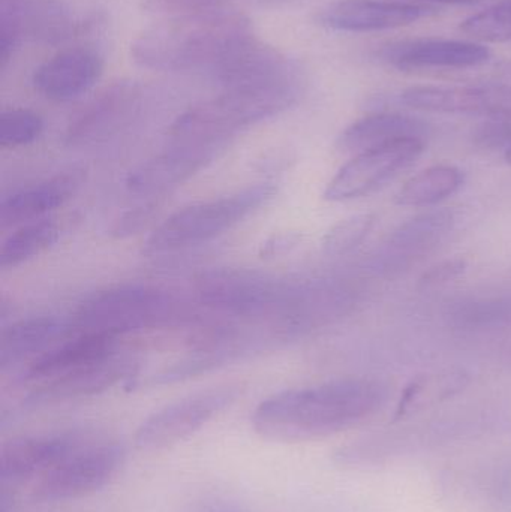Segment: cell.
I'll use <instances>...</instances> for the list:
<instances>
[{"mask_svg": "<svg viewBox=\"0 0 511 512\" xmlns=\"http://www.w3.org/2000/svg\"><path fill=\"white\" fill-rule=\"evenodd\" d=\"M389 397L383 382L347 378L273 394L252 414V427L273 442L327 438L377 414Z\"/></svg>", "mask_w": 511, "mask_h": 512, "instance_id": "6da1fadb", "label": "cell"}, {"mask_svg": "<svg viewBox=\"0 0 511 512\" xmlns=\"http://www.w3.org/2000/svg\"><path fill=\"white\" fill-rule=\"evenodd\" d=\"M254 38L251 20L224 6L191 9L147 27L132 44V59L158 72H210Z\"/></svg>", "mask_w": 511, "mask_h": 512, "instance_id": "7a4b0ae2", "label": "cell"}, {"mask_svg": "<svg viewBox=\"0 0 511 512\" xmlns=\"http://www.w3.org/2000/svg\"><path fill=\"white\" fill-rule=\"evenodd\" d=\"M195 289L206 309L236 318L273 319L288 336L302 318L308 282L246 268H215L197 277Z\"/></svg>", "mask_w": 511, "mask_h": 512, "instance_id": "3957f363", "label": "cell"}, {"mask_svg": "<svg viewBox=\"0 0 511 512\" xmlns=\"http://www.w3.org/2000/svg\"><path fill=\"white\" fill-rule=\"evenodd\" d=\"M194 318L179 298L152 286L125 285L95 292L78 304L71 319L77 333L125 336L185 324Z\"/></svg>", "mask_w": 511, "mask_h": 512, "instance_id": "277c9868", "label": "cell"}, {"mask_svg": "<svg viewBox=\"0 0 511 512\" xmlns=\"http://www.w3.org/2000/svg\"><path fill=\"white\" fill-rule=\"evenodd\" d=\"M125 462V448L107 436L71 432L62 453L30 486L41 504L75 501L104 489Z\"/></svg>", "mask_w": 511, "mask_h": 512, "instance_id": "5b68a950", "label": "cell"}, {"mask_svg": "<svg viewBox=\"0 0 511 512\" xmlns=\"http://www.w3.org/2000/svg\"><path fill=\"white\" fill-rule=\"evenodd\" d=\"M278 188L260 183L227 197L201 201L168 216L147 240V254H173L218 239L266 206Z\"/></svg>", "mask_w": 511, "mask_h": 512, "instance_id": "8992f818", "label": "cell"}, {"mask_svg": "<svg viewBox=\"0 0 511 512\" xmlns=\"http://www.w3.org/2000/svg\"><path fill=\"white\" fill-rule=\"evenodd\" d=\"M239 393V388L225 385L176 400L153 412L141 423L135 435V444L144 451L173 447L215 420L236 402Z\"/></svg>", "mask_w": 511, "mask_h": 512, "instance_id": "52a82bcc", "label": "cell"}, {"mask_svg": "<svg viewBox=\"0 0 511 512\" xmlns=\"http://www.w3.org/2000/svg\"><path fill=\"white\" fill-rule=\"evenodd\" d=\"M77 32V21L62 0H0V68L8 65L21 39L59 45Z\"/></svg>", "mask_w": 511, "mask_h": 512, "instance_id": "ba28073f", "label": "cell"}, {"mask_svg": "<svg viewBox=\"0 0 511 512\" xmlns=\"http://www.w3.org/2000/svg\"><path fill=\"white\" fill-rule=\"evenodd\" d=\"M425 146V140H405L354 155L327 183L324 200L347 203L378 191L410 168L425 152Z\"/></svg>", "mask_w": 511, "mask_h": 512, "instance_id": "9c48e42d", "label": "cell"}, {"mask_svg": "<svg viewBox=\"0 0 511 512\" xmlns=\"http://www.w3.org/2000/svg\"><path fill=\"white\" fill-rule=\"evenodd\" d=\"M227 149V144L170 141L164 152L128 174L126 189L140 197H158L188 182Z\"/></svg>", "mask_w": 511, "mask_h": 512, "instance_id": "30bf717a", "label": "cell"}, {"mask_svg": "<svg viewBox=\"0 0 511 512\" xmlns=\"http://www.w3.org/2000/svg\"><path fill=\"white\" fill-rule=\"evenodd\" d=\"M452 209L431 210L399 225L371 259L372 270L384 277L398 276L434 252L455 228Z\"/></svg>", "mask_w": 511, "mask_h": 512, "instance_id": "8fae6325", "label": "cell"}, {"mask_svg": "<svg viewBox=\"0 0 511 512\" xmlns=\"http://www.w3.org/2000/svg\"><path fill=\"white\" fill-rule=\"evenodd\" d=\"M140 102L137 84H114L71 120L65 132L66 146L81 149L105 143L132 122Z\"/></svg>", "mask_w": 511, "mask_h": 512, "instance_id": "7c38bea8", "label": "cell"}, {"mask_svg": "<svg viewBox=\"0 0 511 512\" xmlns=\"http://www.w3.org/2000/svg\"><path fill=\"white\" fill-rule=\"evenodd\" d=\"M401 102L417 111L511 119V84L416 86L402 92Z\"/></svg>", "mask_w": 511, "mask_h": 512, "instance_id": "4fadbf2b", "label": "cell"}, {"mask_svg": "<svg viewBox=\"0 0 511 512\" xmlns=\"http://www.w3.org/2000/svg\"><path fill=\"white\" fill-rule=\"evenodd\" d=\"M435 12L434 6L401 0H338L321 9L317 21L333 32L369 33L410 26Z\"/></svg>", "mask_w": 511, "mask_h": 512, "instance_id": "5bb4252c", "label": "cell"}, {"mask_svg": "<svg viewBox=\"0 0 511 512\" xmlns=\"http://www.w3.org/2000/svg\"><path fill=\"white\" fill-rule=\"evenodd\" d=\"M138 363L119 354L98 363L80 367L42 384L33 385L24 403L29 406L68 402L105 393L119 384L132 385L137 378Z\"/></svg>", "mask_w": 511, "mask_h": 512, "instance_id": "9a60e30c", "label": "cell"}, {"mask_svg": "<svg viewBox=\"0 0 511 512\" xmlns=\"http://www.w3.org/2000/svg\"><path fill=\"white\" fill-rule=\"evenodd\" d=\"M378 56L386 65L407 72L476 68L485 65L492 54L488 47L477 42L420 38L387 45Z\"/></svg>", "mask_w": 511, "mask_h": 512, "instance_id": "2e32d148", "label": "cell"}, {"mask_svg": "<svg viewBox=\"0 0 511 512\" xmlns=\"http://www.w3.org/2000/svg\"><path fill=\"white\" fill-rule=\"evenodd\" d=\"M102 71L104 60L95 48H66L35 69L33 87L50 101H74L98 83Z\"/></svg>", "mask_w": 511, "mask_h": 512, "instance_id": "e0dca14e", "label": "cell"}, {"mask_svg": "<svg viewBox=\"0 0 511 512\" xmlns=\"http://www.w3.org/2000/svg\"><path fill=\"white\" fill-rule=\"evenodd\" d=\"M117 337L98 333H77L30 361L23 381L38 385L80 367L105 360L117 354Z\"/></svg>", "mask_w": 511, "mask_h": 512, "instance_id": "ac0fdd59", "label": "cell"}, {"mask_svg": "<svg viewBox=\"0 0 511 512\" xmlns=\"http://www.w3.org/2000/svg\"><path fill=\"white\" fill-rule=\"evenodd\" d=\"M429 125L419 117L401 113H377L351 123L336 141V149L345 155L390 146L405 140H425Z\"/></svg>", "mask_w": 511, "mask_h": 512, "instance_id": "d6986e66", "label": "cell"}, {"mask_svg": "<svg viewBox=\"0 0 511 512\" xmlns=\"http://www.w3.org/2000/svg\"><path fill=\"white\" fill-rule=\"evenodd\" d=\"M77 333L72 321L41 316L24 319L3 328L0 336V366L3 370L12 369L26 360H35L57 343Z\"/></svg>", "mask_w": 511, "mask_h": 512, "instance_id": "ffe728a7", "label": "cell"}, {"mask_svg": "<svg viewBox=\"0 0 511 512\" xmlns=\"http://www.w3.org/2000/svg\"><path fill=\"white\" fill-rule=\"evenodd\" d=\"M81 182L80 173H66L9 195L0 206L2 227H21L41 221L45 215L62 207L77 192Z\"/></svg>", "mask_w": 511, "mask_h": 512, "instance_id": "44dd1931", "label": "cell"}, {"mask_svg": "<svg viewBox=\"0 0 511 512\" xmlns=\"http://www.w3.org/2000/svg\"><path fill=\"white\" fill-rule=\"evenodd\" d=\"M464 171L453 165H435L410 177L395 195L402 207H431L455 195L464 185Z\"/></svg>", "mask_w": 511, "mask_h": 512, "instance_id": "7402d4cb", "label": "cell"}, {"mask_svg": "<svg viewBox=\"0 0 511 512\" xmlns=\"http://www.w3.org/2000/svg\"><path fill=\"white\" fill-rule=\"evenodd\" d=\"M468 385V376L462 372L425 375L413 379L402 391L395 411V421L431 408L443 400L461 393Z\"/></svg>", "mask_w": 511, "mask_h": 512, "instance_id": "603a6c76", "label": "cell"}, {"mask_svg": "<svg viewBox=\"0 0 511 512\" xmlns=\"http://www.w3.org/2000/svg\"><path fill=\"white\" fill-rule=\"evenodd\" d=\"M59 239V227L50 219L21 225L3 242L0 249V267L3 270L20 267L53 248Z\"/></svg>", "mask_w": 511, "mask_h": 512, "instance_id": "cb8c5ba5", "label": "cell"}, {"mask_svg": "<svg viewBox=\"0 0 511 512\" xmlns=\"http://www.w3.org/2000/svg\"><path fill=\"white\" fill-rule=\"evenodd\" d=\"M461 30L482 42L511 41V0H500L462 21Z\"/></svg>", "mask_w": 511, "mask_h": 512, "instance_id": "d4e9b609", "label": "cell"}, {"mask_svg": "<svg viewBox=\"0 0 511 512\" xmlns=\"http://www.w3.org/2000/svg\"><path fill=\"white\" fill-rule=\"evenodd\" d=\"M377 224V216L372 213L351 216L333 225L323 239L324 254L344 256L359 248Z\"/></svg>", "mask_w": 511, "mask_h": 512, "instance_id": "484cf974", "label": "cell"}, {"mask_svg": "<svg viewBox=\"0 0 511 512\" xmlns=\"http://www.w3.org/2000/svg\"><path fill=\"white\" fill-rule=\"evenodd\" d=\"M44 132V120L38 113L26 108L3 111L0 116V146L18 149L30 146Z\"/></svg>", "mask_w": 511, "mask_h": 512, "instance_id": "4316f807", "label": "cell"}, {"mask_svg": "<svg viewBox=\"0 0 511 512\" xmlns=\"http://www.w3.org/2000/svg\"><path fill=\"white\" fill-rule=\"evenodd\" d=\"M467 270V261L462 258L447 259V261L438 262L434 267L426 270L420 277L419 285L422 288H437V286L446 285L453 282Z\"/></svg>", "mask_w": 511, "mask_h": 512, "instance_id": "83f0119b", "label": "cell"}, {"mask_svg": "<svg viewBox=\"0 0 511 512\" xmlns=\"http://www.w3.org/2000/svg\"><path fill=\"white\" fill-rule=\"evenodd\" d=\"M303 236L296 231H285V233L272 234L261 243L258 255L263 259H276L290 255L294 249L299 248Z\"/></svg>", "mask_w": 511, "mask_h": 512, "instance_id": "f1b7e54d", "label": "cell"}, {"mask_svg": "<svg viewBox=\"0 0 511 512\" xmlns=\"http://www.w3.org/2000/svg\"><path fill=\"white\" fill-rule=\"evenodd\" d=\"M477 143L488 149H510L511 123L491 122L485 123L476 134Z\"/></svg>", "mask_w": 511, "mask_h": 512, "instance_id": "f546056e", "label": "cell"}, {"mask_svg": "<svg viewBox=\"0 0 511 512\" xmlns=\"http://www.w3.org/2000/svg\"><path fill=\"white\" fill-rule=\"evenodd\" d=\"M474 306L465 309L464 313H461L459 318H464L467 324L473 325L474 321L485 324L486 321H492V319L504 318L509 312L506 304L504 303H473Z\"/></svg>", "mask_w": 511, "mask_h": 512, "instance_id": "4dcf8cb0", "label": "cell"}, {"mask_svg": "<svg viewBox=\"0 0 511 512\" xmlns=\"http://www.w3.org/2000/svg\"><path fill=\"white\" fill-rule=\"evenodd\" d=\"M191 512H251L237 502L224 498H207L192 507Z\"/></svg>", "mask_w": 511, "mask_h": 512, "instance_id": "1f68e13d", "label": "cell"}, {"mask_svg": "<svg viewBox=\"0 0 511 512\" xmlns=\"http://www.w3.org/2000/svg\"><path fill=\"white\" fill-rule=\"evenodd\" d=\"M180 5L188 6L191 9L209 8V6H221L219 0H174Z\"/></svg>", "mask_w": 511, "mask_h": 512, "instance_id": "d6a6232c", "label": "cell"}, {"mask_svg": "<svg viewBox=\"0 0 511 512\" xmlns=\"http://www.w3.org/2000/svg\"><path fill=\"white\" fill-rule=\"evenodd\" d=\"M423 2L444 3V5H473L480 0H423Z\"/></svg>", "mask_w": 511, "mask_h": 512, "instance_id": "836d02e7", "label": "cell"}, {"mask_svg": "<svg viewBox=\"0 0 511 512\" xmlns=\"http://www.w3.org/2000/svg\"><path fill=\"white\" fill-rule=\"evenodd\" d=\"M0 512H20L17 508L12 504L11 499L3 498L2 496V507H0Z\"/></svg>", "mask_w": 511, "mask_h": 512, "instance_id": "e575fe53", "label": "cell"}, {"mask_svg": "<svg viewBox=\"0 0 511 512\" xmlns=\"http://www.w3.org/2000/svg\"><path fill=\"white\" fill-rule=\"evenodd\" d=\"M504 158H506V161L511 165V147L504 152Z\"/></svg>", "mask_w": 511, "mask_h": 512, "instance_id": "d590c367", "label": "cell"}]
</instances>
